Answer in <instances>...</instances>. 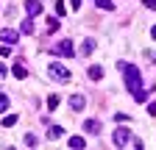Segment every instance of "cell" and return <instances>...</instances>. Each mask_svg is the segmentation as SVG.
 <instances>
[{
    "label": "cell",
    "instance_id": "1",
    "mask_svg": "<svg viewBox=\"0 0 156 150\" xmlns=\"http://www.w3.org/2000/svg\"><path fill=\"white\" fill-rule=\"evenodd\" d=\"M120 70H123V81H126V86H128V92L134 95V100L136 103H145V92H142V75H140V70H136L134 64H123L120 61Z\"/></svg>",
    "mask_w": 156,
    "mask_h": 150
},
{
    "label": "cell",
    "instance_id": "2",
    "mask_svg": "<svg viewBox=\"0 0 156 150\" xmlns=\"http://www.w3.org/2000/svg\"><path fill=\"white\" fill-rule=\"evenodd\" d=\"M50 53H53V56H62V59H70V56H73V42H70V39L58 42V45H56Z\"/></svg>",
    "mask_w": 156,
    "mask_h": 150
},
{
    "label": "cell",
    "instance_id": "3",
    "mask_svg": "<svg viewBox=\"0 0 156 150\" xmlns=\"http://www.w3.org/2000/svg\"><path fill=\"white\" fill-rule=\"evenodd\" d=\"M131 139H134V136H131L128 128H117V131H114V145H117V147H126Z\"/></svg>",
    "mask_w": 156,
    "mask_h": 150
},
{
    "label": "cell",
    "instance_id": "4",
    "mask_svg": "<svg viewBox=\"0 0 156 150\" xmlns=\"http://www.w3.org/2000/svg\"><path fill=\"white\" fill-rule=\"evenodd\" d=\"M50 75H53V78H58V81H62V84H67L70 81V70L67 67H62V64H50Z\"/></svg>",
    "mask_w": 156,
    "mask_h": 150
},
{
    "label": "cell",
    "instance_id": "5",
    "mask_svg": "<svg viewBox=\"0 0 156 150\" xmlns=\"http://www.w3.org/2000/svg\"><path fill=\"white\" fill-rule=\"evenodd\" d=\"M0 39H3V45H17V39H20V36H17V31L3 28V31H0Z\"/></svg>",
    "mask_w": 156,
    "mask_h": 150
},
{
    "label": "cell",
    "instance_id": "6",
    "mask_svg": "<svg viewBox=\"0 0 156 150\" xmlns=\"http://www.w3.org/2000/svg\"><path fill=\"white\" fill-rule=\"evenodd\" d=\"M25 11H28V17H39V14H42V3H39V0H28Z\"/></svg>",
    "mask_w": 156,
    "mask_h": 150
},
{
    "label": "cell",
    "instance_id": "7",
    "mask_svg": "<svg viewBox=\"0 0 156 150\" xmlns=\"http://www.w3.org/2000/svg\"><path fill=\"white\" fill-rule=\"evenodd\" d=\"M84 131H87V134H101L103 125H101V120H87L84 122Z\"/></svg>",
    "mask_w": 156,
    "mask_h": 150
},
{
    "label": "cell",
    "instance_id": "8",
    "mask_svg": "<svg viewBox=\"0 0 156 150\" xmlns=\"http://www.w3.org/2000/svg\"><path fill=\"white\" fill-rule=\"evenodd\" d=\"M84 106H87V97H84V95H73V97H70V108H73V111H81Z\"/></svg>",
    "mask_w": 156,
    "mask_h": 150
},
{
    "label": "cell",
    "instance_id": "9",
    "mask_svg": "<svg viewBox=\"0 0 156 150\" xmlns=\"http://www.w3.org/2000/svg\"><path fill=\"white\" fill-rule=\"evenodd\" d=\"M11 75H14V78H20V81H23L25 75H28V70H25L23 64H14V67H11Z\"/></svg>",
    "mask_w": 156,
    "mask_h": 150
},
{
    "label": "cell",
    "instance_id": "10",
    "mask_svg": "<svg viewBox=\"0 0 156 150\" xmlns=\"http://www.w3.org/2000/svg\"><path fill=\"white\" fill-rule=\"evenodd\" d=\"M48 136H50V139L64 136V128H62V125H50V128H48Z\"/></svg>",
    "mask_w": 156,
    "mask_h": 150
},
{
    "label": "cell",
    "instance_id": "11",
    "mask_svg": "<svg viewBox=\"0 0 156 150\" xmlns=\"http://www.w3.org/2000/svg\"><path fill=\"white\" fill-rule=\"evenodd\" d=\"M92 53H95V39H87L81 45V56H92Z\"/></svg>",
    "mask_w": 156,
    "mask_h": 150
},
{
    "label": "cell",
    "instance_id": "12",
    "mask_svg": "<svg viewBox=\"0 0 156 150\" xmlns=\"http://www.w3.org/2000/svg\"><path fill=\"white\" fill-rule=\"evenodd\" d=\"M95 6H98V9H103V11H112V9H114L112 0H95Z\"/></svg>",
    "mask_w": 156,
    "mask_h": 150
},
{
    "label": "cell",
    "instance_id": "13",
    "mask_svg": "<svg viewBox=\"0 0 156 150\" xmlns=\"http://www.w3.org/2000/svg\"><path fill=\"white\" fill-rule=\"evenodd\" d=\"M20 28H23V33H34V20H31V17H28V20H23V25H20Z\"/></svg>",
    "mask_w": 156,
    "mask_h": 150
},
{
    "label": "cell",
    "instance_id": "14",
    "mask_svg": "<svg viewBox=\"0 0 156 150\" xmlns=\"http://www.w3.org/2000/svg\"><path fill=\"white\" fill-rule=\"evenodd\" d=\"M58 103H62V100H58V95H50V97H48V108H50V111H56Z\"/></svg>",
    "mask_w": 156,
    "mask_h": 150
},
{
    "label": "cell",
    "instance_id": "15",
    "mask_svg": "<svg viewBox=\"0 0 156 150\" xmlns=\"http://www.w3.org/2000/svg\"><path fill=\"white\" fill-rule=\"evenodd\" d=\"M101 75H103V67H89V78L92 81H98Z\"/></svg>",
    "mask_w": 156,
    "mask_h": 150
},
{
    "label": "cell",
    "instance_id": "16",
    "mask_svg": "<svg viewBox=\"0 0 156 150\" xmlns=\"http://www.w3.org/2000/svg\"><path fill=\"white\" fill-rule=\"evenodd\" d=\"M67 145H70V147H87V142H84L81 136H73V139H70Z\"/></svg>",
    "mask_w": 156,
    "mask_h": 150
},
{
    "label": "cell",
    "instance_id": "17",
    "mask_svg": "<svg viewBox=\"0 0 156 150\" xmlns=\"http://www.w3.org/2000/svg\"><path fill=\"white\" fill-rule=\"evenodd\" d=\"M48 31H58V17H50L48 20Z\"/></svg>",
    "mask_w": 156,
    "mask_h": 150
},
{
    "label": "cell",
    "instance_id": "18",
    "mask_svg": "<svg viewBox=\"0 0 156 150\" xmlns=\"http://www.w3.org/2000/svg\"><path fill=\"white\" fill-rule=\"evenodd\" d=\"M3 111H9V97L0 95V114H3Z\"/></svg>",
    "mask_w": 156,
    "mask_h": 150
},
{
    "label": "cell",
    "instance_id": "19",
    "mask_svg": "<svg viewBox=\"0 0 156 150\" xmlns=\"http://www.w3.org/2000/svg\"><path fill=\"white\" fill-rule=\"evenodd\" d=\"M56 17H64V3L62 0H56Z\"/></svg>",
    "mask_w": 156,
    "mask_h": 150
},
{
    "label": "cell",
    "instance_id": "20",
    "mask_svg": "<svg viewBox=\"0 0 156 150\" xmlns=\"http://www.w3.org/2000/svg\"><path fill=\"white\" fill-rule=\"evenodd\" d=\"M11 125H17V117H6L3 120V128H11Z\"/></svg>",
    "mask_w": 156,
    "mask_h": 150
},
{
    "label": "cell",
    "instance_id": "21",
    "mask_svg": "<svg viewBox=\"0 0 156 150\" xmlns=\"http://www.w3.org/2000/svg\"><path fill=\"white\" fill-rule=\"evenodd\" d=\"M142 6H145V9H151V11H153V9H156V0H142Z\"/></svg>",
    "mask_w": 156,
    "mask_h": 150
},
{
    "label": "cell",
    "instance_id": "22",
    "mask_svg": "<svg viewBox=\"0 0 156 150\" xmlns=\"http://www.w3.org/2000/svg\"><path fill=\"white\" fill-rule=\"evenodd\" d=\"M25 145H28V147H36V139H34V136L28 134V136H25Z\"/></svg>",
    "mask_w": 156,
    "mask_h": 150
},
{
    "label": "cell",
    "instance_id": "23",
    "mask_svg": "<svg viewBox=\"0 0 156 150\" xmlns=\"http://www.w3.org/2000/svg\"><path fill=\"white\" fill-rule=\"evenodd\" d=\"M11 50H9V45H0V56H9Z\"/></svg>",
    "mask_w": 156,
    "mask_h": 150
},
{
    "label": "cell",
    "instance_id": "24",
    "mask_svg": "<svg viewBox=\"0 0 156 150\" xmlns=\"http://www.w3.org/2000/svg\"><path fill=\"white\" fill-rule=\"evenodd\" d=\"M148 114H151V117H156V103H151V106H148Z\"/></svg>",
    "mask_w": 156,
    "mask_h": 150
},
{
    "label": "cell",
    "instance_id": "25",
    "mask_svg": "<svg viewBox=\"0 0 156 150\" xmlns=\"http://www.w3.org/2000/svg\"><path fill=\"white\" fill-rule=\"evenodd\" d=\"M70 3H73V9H78V6H81V0H70Z\"/></svg>",
    "mask_w": 156,
    "mask_h": 150
},
{
    "label": "cell",
    "instance_id": "26",
    "mask_svg": "<svg viewBox=\"0 0 156 150\" xmlns=\"http://www.w3.org/2000/svg\"><path fill=\"white\" fill-rule=\"evenodd\" d=\"M151 36H153V39H156V25H153V28H151Z\"/></svg>",
    "mask_w": 156,
    "mask_h": 150
}]
</instances>
